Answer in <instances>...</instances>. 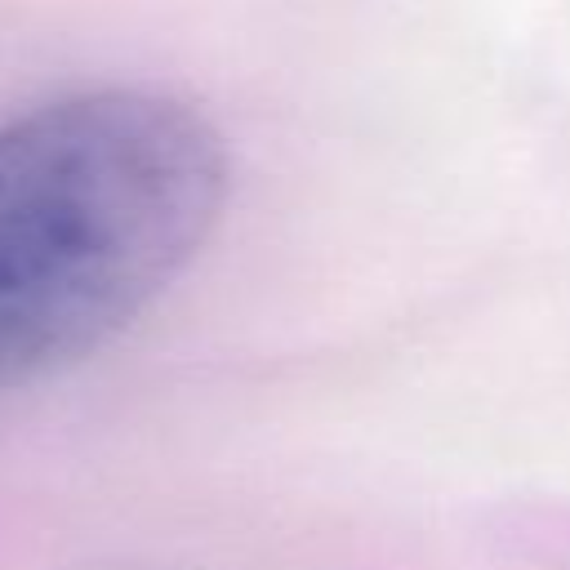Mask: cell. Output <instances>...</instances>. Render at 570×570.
Here are the masks:
<instances>
[{
	"instance_id": "6da1fadb",
	"label": "cell",
	"mask_w": 570,
	"mask_h": 570,
	"mask_svg": "<svg viewBox=\"0 0 570 570\" xmlns=\"http://www.w3.org/2000/svg\"><path fill=\"white\" fill-rule=\"evenodd\" d=\"M223 134L156 89H85L0 125V392L120 334L200 254Z\"/></svg>"
}]
</instances>
